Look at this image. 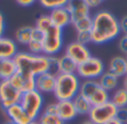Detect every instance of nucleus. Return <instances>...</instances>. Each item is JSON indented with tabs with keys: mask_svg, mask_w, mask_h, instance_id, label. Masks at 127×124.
I'll list each match as a JSON object with an SVG mask.
<instances>
[{
	"mask_svg": "<svg viewBox=\"0 0 127 124\" xmlns=\"http://www.w3.org/2000/svg\"><path fill=\"white\" fill-rule=\"evenodd\" d=\"M110 101L114 103L117 109L127 107V91L124 87H118L110 96Z\"/></svg>",
	"mask_w": 127,
	"mask_h": 124,
	"instance_id": "obj_25",
	"label": "nucleus"
},
{
	"mask_svg": "<svg viewBox=\"0 0 127 124\" xmlns=\"http://www.w3.org/2000/svg\"><path fill=\"white\" fill-rule=\"evenodd\" d=\"M68 1L69 0H38L40 6L46 9H50V10L56 8H60V7H66Z\"/></svg>",
	"mask_w": 127,
	"mask_h": 124,
	"instance_id": "obj_30",
	"label": "nucleus"
},
{
	"mask_svg": "<svg viewBox=\"0 0 127 124\" xmlns=\"http://www.w3.org/2000/svg\"><path fill=\"white\" fill-rule=\"evenodd\" d=\"M80 124H95V123H93L92 121H90L89 119H88V120H86V121H83V122H81Z\"/></svg>",
	"mask_w": 127,
	"mask_h": 124,
	"instance_id": "obj_42",
	"label": "nucleus"
},
{
	"mask_svg": "<svg viewBox=\"0 0 127 124\" xmlns=\"http://www.w3.org/2000/svg\"><path fill=\"white\" fill-rule=\"evenodd\" d=\"M4 30H6V21H4L3 13L0 11V37H3Z\"/></svg>",
	"mask_w": 127,
	"mask_h": 124,
	"instance_id": "obj_37",
	"label": "nucleus"
},
{
	"mask_svg": "<svg viewBox=\"0 0 127 124\" xmlns=\"http://www.w3.org/2000/svg\"><path fill=\"white\" fill-rule=\"evenodd\" d=\"M65 54L68 57L71 58L75 63H77L78 65L86 62L88 58L92 57L89 48H88L86 45L80 44V42L76 41V40L69 42V44L66 46Z\"/></svg>",
	"mask_w": 127,
	"mask_h": 124,
	"instance_id": "obj_9",
	"label": "nucleus"
},
{
	"mask_svg": "<svg viewBox=\"0 0 127 124\" xmlns=\"http://www.w3.org/2000/svg\"><path fill=\"white\" fill-rule=\"evenodd\" d=\"M18 54L16 40L7 37H0V59H13Z\"/></svg>",
	"mask_w": 127,
	"mask_h": 124,
	"instance_id": "obj_16",
	"label": "nucleus"
},
{
	"mask_svg": "<svg viewBox=\"0 0 127 124\" xmlns=\"http://www.w3.org/2000/svg\"><path fill=\"white\" fill-rule=\"evenodd\" d=\"M49 17H50V20L54 26L60 29H64L68 25L71 24V17H70V13L66 7H60V8L50 10Z\"/></svg>",
	"mask_w": 127,
	"mask_h": 124,
	"instance_id": "obj_14",
	"label": "nucleus"
},
{
	"mask_svg": "<svg viewBox=\"0 0 127 124\" xmlns=\"http://www.w3.org/2000/svg\"><path fill=\"white\" fill-rule=\"evenodd\" d=\"M3 124H15V123L10 122V121H7V122H6V123H3Z\"/></svg>",
	"mask_w": 127,
	"mask_h": 124,
	"instance_id": "obj_44",
	"label": "nucleus"
},
{
	"mask_svg": "<svg viewBox=\"0 0 127 124\" xmlns=\"http://www.w3.org/2000/svg\"><path fill=\"white\" fill-rule=\"evenodd\" d=\"M116 120H118L119 122L124 124H127V107H121L117 110Z\"/></svg>",
	"mask_w": 127,
	"mask_h": 124,
	"instance_id": "obj_33",
	"label": "nucleus"
},
{
	"mask_svg": "<svg viewBox=\"0 0 127 124\" xmlns=\"http://www.w3.org/2000/svg\"><path fill=\"white\" fill-rule=\"evenodd\" d=\"M37 121L39 122V124H65V122L58 115L46 113H41V115Z\"/></svg>",
	"mask_w": 127,
	"mask_h": 124,
	"instance_id": "obj_29",
	"label": "nucleus"
},
{
	"mask_svg": "<svg viewBox=\"0 0 127 124\" xmlns=\"http://www.w3.org/2000/svg\"><path fill=\"white\" fill-rule=\"evenodd\" d=\"M92 42L96 45L107 44L121 34L119 20L107 10H100L93 16Z\"/></svg>",
	"mask_w": 127,
	"mask_h": 124,
	"instance_id": "obj_1",
	"label": "nucleus"
},
{
	"mask_svg": "<svg viewBox=\"0 0 127 124\" xmlns=\"http://www.w3.org/2000/svg\"><path fill=\"white\" fill-rule=\"evenodd\" d=\"M6 116L8 118V121L15 124H30L32 122V119L26 113L22 106L20 104H15L3 111Z\"/></svg>",
	"mask_w": 127,
	"mask_h": 124,
	"instance_id": "obj_12",
	"label": "nucleus"
},
{
	"mask_svg": "<svg viewBox=\"0 0 127 124\" xmlns=\"http://www.w3.org/2000/svg\"><path fill=\"white\" fill-rule=\"evenodd\" d=\"M13 60L18 72L33 77L49 72V56L45 54L35 55L29 51H18Z\"/></svg>",
	"mask_w": 127,
	"mask_h": 124,
	"instance_id": "obj_2",
	"label": "nucleus"
},
{
	"mask_svg": "<svg viewBox=\"0 0 127 124\" xmlns=\"http://www.w3.org/2000/svg\"><path fill=\"white\" fill-rule=\"evenodd\" d=\"M76 41L87 46V44L92 42V34H90V31H80V33H77Z\"/></svg>",
	"mask_w": 127,
	"mask_h": 124,
	"instance_id": "obj_32",
	"label": "nucleus"
},
{
	"mask_svg": "<svg viewBox=\"0 0 127 124\" xmlns=\"http://www.w3.org/2000/svg\"><path fill=\"white\" fill-rule=\"evenodd\" d=\"M105 73V65L98 57L92 56L86 62L81 63L77 67V76L85 80H98Z\"/></svg>",
	"mask_w": 127,
	"mask_h": 124,
	"instance_id": "obj_6",
	"label": "nucleus"
},
{
	"mask_svg": "<svg viewBox=\"0 0 127 124\" xmlns=\"http://www.w3.org/2000/svg\"><path fill=\"white\" fill-rule=\"evenodd\" d=\"M36 89L39 93L44 94H50L54 93L56 85V76L53 75L51 73L47 72V73L40 74V75L36 76Z\"/></svg>",
	"mask_w": 127,
	"mask_h": 124,
	"instance_id": "obj_13",
	"label": "nucleus"
},
{
	"mask_svg": "<svg viewBox=\"0 0 127 124\" xmlns=\"http://www.w3.org/2000/svg\"><path fill=\"white\" fill-rule=\"evenodd\" d=\"M42 113L46 114H54V115H57L58 113V107H57V102L56 103H49L42 110Z\"/></svg>",
	"mask_w": 127,
	"mask_h": 124,
	"instance_id": "obj_34",
	"label": "nucleus"
},
{
	"mask_svg": "<svg viewBox=\"0 0 127 124\" xmlns=\"http://www.w3.org/2000/svg\"><path fill=\"white\" fill-rule=\"evenodd\" d=\"M9 81L22 94L36 89V80L31 75H27V74L17 72Z\"/></svg>",
	"mask_w": 127,
	"mask_h": 124,
	"instance_id": "obj_10",
	"label": "nucleus"
},
{
	"mask_svg": "<svg viewBox=\"0 0 127 124\" xmlns=\"http://www.w3.org/2000/svg\"><path fill=\"white\" fill-rule=\"evenodd\" d=\"M58 113L57 115L64 121V122H70L75 120L78 115L72 101H57Z\"/></svg>",
	"mask_w": 127,
	"mask_h": 124,
	"instance_id": "obj_15",
	"label": "nucleus"
},
{
	"mask_svg": "<svg viewBox=\"0 0 127 124\" xmlns=\"http://www.w3.org/2000/svg\"><path fill=\"white\" fill-rule=\"evenodd\" d=\"M72 103L75 105V109H76L78 115H88L92 110L93 105L89 102L88 98H86L85 96H83L81 94H78L74 97Z\"/></svg>",
	"mask_w": 127,
	"mask_h": 124,
	"instance_id": "obj_21",
	"label": "nucleus"
},
{
	"mask_svg": "<svg viewBox=\"0 0 127 124\" xmlns=\"http://www.w3.org/2000/svg\"><path fill=\"white\" fill-rule=\"evenodd\" d=\"M119 27H121V33L123 35H127V15L123 16L119 20Z\"/></svg>",
	"mask_w": 127,
	"mask_h": 124,
	"instance_id": "obj_36",
	"label": "nucleus"
},
{
	"mask_svg": "<svg viewBox=\"0 0 127 124\" xmlns=\"http://www.w3.org/2000/svg\"><path fill=\"white\" fill-rule=\"evenodd\" d=\"M36 1H38V0H16V2L21 7H30V6H32Z\"/></svg>",
	"mask_w": 127,
	"mask_h": 124,
	"instance_id": "obj_38",
	"label": "nucleus"
},
{
	"mask_svg": "<svg viewBox=\"0 0 127 124\" xmlns=\"http://www.w3.org/2000/svg\"><path fill=\"white\" fill-rule=\"evenodd\" d=\"M80 78L77 74H59L56 76L54 96L57 101H72L79 94Z\"/></svg>",
	"mask_w": 127,
	"mask_h": 124,
	"instance_id": "obj_3",
	"label": "nucleus"
},
{
	"mask_svg": "<svg viewBox=\"0 0 127 124\" xmlns=\"http://www.w3.org/2000/svg\"><path fill=\"white\" fill-rule=\"evenodd\" d=\"M88 100L92 103L93 106H96V105H101L104 103L110 101V95H109V92H107L106 89H104L100 86Z\"/></svg>",
	"mask_w": 127,
	"mask_h": 124,
	"instance_id": "obj_26",
	"label": "nucleus"
},
{
	"mask_svg": "<svg viewBox=\"0 0 127 124\" xmlns=\"http://www.w3.org/2000/svg\"><path fill=\"white\" fill-rule=\"evenodd\" d=\"M19 104L33 121H37L44 110V96L37 89H33L22 94Z\"/></svg>",
	"mask_w": 127,
	"mask_h": 124,
	"instance_id": "obj_4",
	"label": "nucleus"
},
{
	"mask_svg": "<svg viewBox=\"0 0 127 124\" xmlns=\"http://www.w3.org/2000/svg\"><path fill=\"white\" fill-rule=\"evenodd\" d=\"M49 73L57 76L60 74L59 72V59L56 56H49Z\"/></svg>",
	"mask_w": 127,
	"mask_h": 124,
	"instance_id": "obj_31",
	"label": "nucleus"
},
{
	"mask_svg": "<svg viewBox=\"0 0 127 124\" xmlns=\"http://www.w3.org/2000/svg\"><path fill=\"white\" fill-rule=\"evenodd\" d=\"M18 72L13 59H0V81H8Z\"/></svg>",
	"mask_w": 127,
	"mask_h": 124,
	"instance_id": "obj_19",
	"label": "nucleus"
},
{
	"mask_svg": "<svg viewBox=\"0 0 127 124\" xmlns=\"http://www.w3.org/2000/svg\"><path fill=\"white\" fill-rule=\"evenodd\" d=\"M59 59V72L60 74H76L78 64L75 63L70 57L66 54L58 57Z\"/></svg>",
	"mask_w": 127,
	"mask_h": 124,
	"instance_id": "obj_22",
	"label": "nucleus"
},
{
	"mask_svg": "<svg viewBox=\"0 0 127 124\" xmlns=\"http://www.w3.org/2000/svg\"><path fill=\"white\" fill-rule=\"evenodd\" d=\"M72 26H74L75 30L77 33H80V31H90L93 27V17L88 16V17H85L83 19H79L77 21L72 22Z\"/></svg>",
	"mask_w": 127,
	"mask_h": 124,
	"instance_id": "obj_27",
	"label": "nucleus"
},
{
	"mask_svg": "<svg viewBox=\"0 0 127 124\" xmlns=\"http://www.w3.org/2000/svg\"><path fill=\"white\" fill-rule=\"evenodd\" d=\"M107 124H124V123L119 122L118 120H116V119H114V120H112V121H110V122H108Z\"/></svg>",
	"mask_w": 127,
	"mask_h": 124,
	"instance_id": "obj_41",
	"label": "nucleus"
},
{
	"mask_svg": "<svg viewBox=\"0 0 127 124\" xmlns=\"http://www.w3.org/2000/svg\"><path fill=\"white\" fill-rule=\"evenodd\" d=\"M30 124H39V122H38V121H32Z\"/></svg>",
	"mask_w": 127,
	"mask_h": 124,
	"instance_id": "obj_43",
	"label": "nucleus"
},
{
	"mask_svg": "<svg viewBox=\"0 0 127 124\" xmlns=\"http://www.w3.org/2000/svg\"><path fill=\"white\" fill-rule=\"evenodd\" d=\"M98 82L104 89H106L107 92H110V91H115L118 87L119 78L113 73H110V72L105 71V73L98 78Z\"/></svg>",
	"mask_w": 127,
	"mask_h": 124,
	"instance_id": "obj_20",
	"label": "nucleus"
},
{
	"mask_svg": "<svg viewBox=\"0 0 127 124\" xmlns=\"http://www.w3.org/2000/svg\"><path fill=\"white\" fill-rule=\"evenodd\" d=\"M64 37L63 29L53 26L44 33V40H42V48L44 54L47 56H56L63 48Z\"/></svg>",
	"mask_w": 127,
	"mask_h": 124,
	"instance_id": "obj_5",
	"label": "nucleus"
},
{
	"mask_svg": "<svg viewBox=\"0 0 127 124\" xmlns=\"http://www.w3.org/2000/svg\"><path fill=\"white\" fill-rule=\"evenodd\" d=\"M35 27L32 26H22L19 27L17 30L15 31V39L17 42L21 45H28L29 41L31 40V36H32V31Z\"/></svg>",
	"mask_w": 127,
	"mask_h": 124,
	"instance_id": "obj_23",
	"label": "nucleus"
},
{
	"mask_svg": "<svg viewBox=\"0 0 127 124\" xmlns=\"http://www.w3.org/2000/svg\"><path fill=\"white\" fill-rule=\"evenodd\" d=\"M108 72L116 75L118 78L127 75V57L125 56H114L108 65Z\"/></svg>",
	"mask_w": 127,
	"mask_h": 124,
	"instance_id": "obj_17",
	"label": "nucleus"
},
{
	"mask_svg": "<svg viewBox=\"0 0 127 124\" xmlns=\"http://www.w3.org/2000/svg\"><path fill=\"white\" fill-rule=\"evenodd\" d=\"M99 87H100V84H99L98 80H85L80 84L79 94L85 96L86 98H89Z\"/></svg>",
	"mask_w": 127,
	"mask_h": 124,
	"instance_id": "obj_24",
	"label": "nucleus"
},
{
	"mask_svg": "<svg viewBox=\"0 0 127 124\" xmlns=\"http://www.w3.org/2000/svg\"><path fill=\"white\" fill-rule=\"evenodd\" d=\"M85 1L89 8H96V7L100 6V3L104 0H85Z\"/></svg>",
	"mask_w": 127,
	"mask_h": 124,
	"instance_id": "obj_39",
	"label": "nucleus"
},
{
	"mask_svg": "<svg viewBox=\"0 0 127 124\" xmlns=\"http://www.w3.org/2000/svg\"><path fill=\"white\" fill-rule=\"evenodd\" d=\"M117 110L118 109L114 105V103L112 101H108L101 105L93 106L88 114V118L95 124H107L112 120L116 119Z\"/></svg>",
	"mask_w": 127,
	"mask_h": 124,
	"instance_id": "obj_7",
	"label": "nucleus"
},
{
	"mask_svg": "<svg viewBox=\"0 0 127 124\" xmlns=\"http://www.w3.org/2000/svg\"><path fill=\"white\" fill-rule=\"evenodd\" d=\"M123 87L127 91V75L124 77V80H123Z\"/></svg>",
	"mask_w": 127,
	"mask_h": 124,
	"instance_id": "obj_40",
	"label": "nucleus"
},
{
	"mask_svg": "<svg viewBox=\"0 0 127 124\" xmlns=\"http://www.w3.org/2000/svg\"><path fill=\"white\" fill-rule=\"evenodd\" d=\"M42 40H44V33L38 30L37 28H33L31 40L27 45L29 49V53L35 54V55H40L44 54V48H42Z\"/></svg>",
	"mask_w": 127,
	"mask_h": 124,
	"instance_id": "obj_18",
	"label": "nucleus"
},
{
	"mask_svg": "<svg viewBox=\"0 0 127 124\" xmlns=\"http://www.w3.org/2000/svg\"><path fill=\"white\" fill-rule=\"evenodd\" d=\"M51 26H53V22H51L49 15H40L39 17L37 18L36 24H35V28H37L38 30H40L41 33L47 31Z\"/></svg>",
	"mask_w": 127,
	"mask_h": 124,
	"instance_id": "obj_28",
	"label": "nucleus"
},
{
	"mask_svg": "<svg viewBox=\"0 0 127 124\" xmlns=\"http://www.w3.org/2000/svg\"><path fill=\"white\" fill-rule=\"evenodd\" d=\"M118 48L124 55H126L127 57V35H123L119 38L118 41Z\"/></svg>",
	"mask_w": 127,
	"mask_h": 124,
	"instance_id": "obj_35",
	"label": "nucleus"
},
{
	"mask_svg": "<svg viewBox=\"0 0 127 124\" xmlns=\"http://www.w3.org/2000/svg\"><path fill=\"white\" fill-rule=\"evenodd\" d=\"M22 93H20L10 81H0V106L3 111L15 104H19Z\"/></svg>",
	"mask_w": 127,
	"mask_h": 124,
	"instance_id": "obj_8",
	"label": "nucleus"
},
{
	"mask_svg": "<svg viewBox=\"0 0 127 124\" xmlns=\"http://www.w3.org/2000/svg\"><path fill=\"white\" fill-rule=\"evenodd\" d=\"M71 17V24L79 19L90 16V8L87 6L85 0H69L66 4Z\"/></svg>",
	"mask_w": 127,
	"mask_h": 124,
	"instance_id": "obj_11",
	"label": "nucleus"
}]
</instances>
